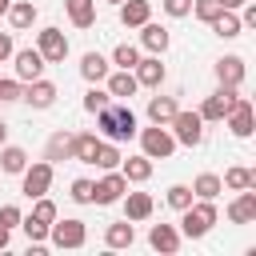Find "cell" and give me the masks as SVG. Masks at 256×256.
I'll list each match as a JSON object with an SVG mask.
<instances>
[{"label":"cell","instance_id":"6da1fadb","mask_svg":"<svg viewBox=\"0 0 256 256\" xmlns=\"http://www.w3.org/2000/svg\"><path fill=\"white\" fill-rule=\"evenodd\" d=\"M96 132L104 136V140H112V144H124V140H132L136 136V112L128 108V104H104L100 112H96Z\"/></svg>","mask_w":256,"mask_h":256},{"label":"cell","instance_id":"7a4b0ae2","mask_svg":"<svg viewBox=\"0 0 256 256\" xmlns=\"http://www.w3.org/2000/svg\"><path fill=\"white\" fill-rule=\"evenodd\" d=\"M220 220V212H216V200H192L184 212H180V236H188V240H200L212 224Z\"/></svg>","mask_w":256,"mask_h":256},{"label":"cell","instance_id":"3957f363","mask_svg":"<svg viewBox=\"0 0 256 256\" xmlns=\"http://www.w3.org/2000/svg\"><path fill=\"white\" fill-rule=\"evenodd\" d=\"M140 136V152L148 160H168L176 152V136L168 132V124H152V128H136Z\"/></svg>","mask_w":256,"mask_h":256},{"label":"cell","instance_id":"277c9868","mask_svg":"<svg viewBox=\"0 0 256 256\" xmlns=\"http://www.w3.org/2000/svg\"><path fill=\"white\" fill-rule=\"evenodd\" d=\"M48 240H52V248H84V240H88V228H84V220H76V216H56L52 224H48Z\"/></svg>","mask_w":256,"mask_h":256},{"label":"cell","instance_id":"5b68a950","mask_svg":"<svg viewBox=\"0 0 256 256\" xmlns=\"http://www.w3.org/2000/svg\"><path fill=\"white\" fill-rule=\"evenodd\" d=\"M168 132L176 136V144L196 148V144L204 140V120H200V112H184V108H176V116L168 120Z\"/></svg>","mask_w":256,"mask_h":256},{"label":"cell","instance_id":"8992f818","mask_svg":"<svg viewBox=\"0 0 256 256\" xmlns=\"http://www.w3.org/2000/svg\"><path fill=\"white\" fill-rule=\"evenodd\" d=\"M52 176H56V164H48V160H36V164H28V168L20 172V192H24L28 200H36V196H48V188H52Z\"/></svg>","mask_w":256,"mask_h":256},{"label":"cell","instance_id":"52a82bcc","mask_svg":"<svg viewBox=\"0 0 256 256\" xmlns=\"http://www.w3.org/2000/svg\"><path fill=\"white\" fill-rule=\"evenodd\" d=\"M128 192V180H124V172L120 168H108L104 172V180H92V204H120V196Z\"/></svg>","mask_w":256,"mask_h":256},{"label":"cell","instance_id":"ba28073f","mask_svg":"<svg viewBox=\"0 0 256 256\" xmlns=\"http://www.w3.org/2000/svg\"><path fill=\"white\" fill-rule=\"evenodd\" d=\"M236 96H240L236 88L220 84V88H216L212 96H204V104H200V120H204V124H220V120L228 116V108L236 104Z\"/></svg>","mask_w":256,"mask_h":256},{"label":"cell","instance_id":"9c48e42d","mask_svg":"<svg viewBox=\"0 0 256 256\" xmlns=\"http://www.w3.org/2000/svg\"><path fill=\"white\" fill-rule=\"evenodd\" d=\"M36 52L44 56V64H64L68 56V36L60 28H40L36 32Z\"/></svg>","mask_w":256,"mask_h":256},{"label":"cell","instance_id":"30bf717a","mask_svg":"<svg viewBox=\"0 0 256 256\" xmlns=\"http://www.w3.org/2000/svg\"><path fill=\"white\" fill-rule=\"evenodd\" d=\"M224 124L232 128V136H240V140H248L252 136V100L248 96H236V104L228 108V116H224Z\"/></svg>","mask_w":256,"mask_h":256},{"label":"cell","instance_id":"8fae6325","mask_svg":"<svg viewBox=\"0 0 256 256\" xmlns=\"http://www.w3.org/2000/svg\"><path fill=\"white\" fill-rule=\"evenodd\" d=\"M168 44H172V36H168V28H164V24H152V20H144V24H140V48H144L148 56H164V52H168Z\"/></svg>","mask_w":256,"mask_h":256},{"label":"cell","instance_id":"7c38bea8","mask_svg":"<svg viewBox=\"0 0 256 256\" xmlns=\"http://www.w3.org/2000/svg\"><path fill=\"white\" fill-rule=\"evenodd\" d=\"M12 64H16V80H20V84L44 76V56H40L36 48H20V52H12Z\"/></svg>","mask_w":256,"mask_h":256},{"label":"cell","instance_id":"4fadbf2b","mask_svg":"<svg viewBox=\"0 0 256 256\" xmlns=\"http://www.w3.org/2000/svg\"><path fill=\"white\" fill-rule=\"evenodd\" d=\"M56 96H60V92H56V84H52V80H44V76H36V80H28V84H24V96H20V100H28L32 108H52V104H56Z\"/></svg>","mask_w":256,"mask_h":256},{"label":"cell","instance_id":"5bb4252c","mask_svg":"<svg viewBox=\"0 0 256 256\" xmlns=\"http://www.w3.org/2000/svg\"><path fill=\"white\" fill-rule=\"evenodd\" d=\"M132 76H136L140 88H160V84H164V64H160V56H140L136 68H132Z\"/></svg>","mask_w":256,"mask_h":256},{"label":"cell","instance_id":"9a60e30c","mask_svg":"<svg viewBox=\"0 0 256 256\" xmlns=\"http://www.w3.org/2000/svg\"><path fill=\"white\" fill-rule=\"evenodd\" d=\"M244 76H248L244 56H220V60H216V80H220V84L240 88V84H244Z\"/></svg>","mask_w":256,"mask_h":256},{"label":"cell","instance_id":"2e32d148","mask_svg":"<svg viewBox=\"0 0 256 256\" xmlns=\"http://www.w3.org/2000/svg\"><path fill=\"white\" fill-rule=\"evenodd\" d=\"M104 80H108V96H112V100H128V96H136V92H140V84H136V76H132V68H120V72H108Z\"/></svg>","mask_w":256,"mask_h":256},{"label":"cell","instance_id":"e0dca14e","mask_svg":"<svg viewBox=\"0 0 256 256\" xmlns=\"http://www.w3.org/2000/svg\"><path fill=\"white\" fill-rule=\"evenodd\" d=\"M228 220L232 224H252L256 220V192L252 188H240V196L228 204Z\"/></svg>","mask_w":256,"mask_h":256},{"label":"cell","instance_id":"ac0fdd59","mask_svg":"<svg viewBox=\"0 0 256 256\" xmlns=\"http://www.w3.org/2000/svg\"><path fill=\"white\" fill-rule=\"evenodd\" d=\"M116 8H120V24L124 28H140L144 20H152V0H124Z\"/></svg>","mask_w":256,"mask_h":256},{"label":"cell","instance_id":"d6986e66","mask_svg":"<svg viewBox=\"0 0 256 256\" xmlns=\"http://www.w3.org/2000/svg\"><path fill=\"white\" fill-rule=\"evenodd\" d=\"M120 200H124V216H128L132 224H136V220H148V216H152V208H156L148 192H124Z\"/></svg>","mask_w":256,"mask_h":256},{"label":"cell","instance_id":"ffe728a7","mask_svg":"<svg viewBox=\"0 0 256 256\" xmlns=\"http://www.w3.org/2000/svg\"><path fill=\"white\" fill-rule=\"evenodd\" d=\"M4 16H8V24H12L16 32H24V28L36 24V4H32V0H12Z\"/></svg>","mask_w":256,"mask_h":256},{"label":"cell","instance_id":"44dd1931","mask_svg":"<svg viewBox=\"0 0 256 256\" xmlns=\"http://www.w3.org/2000/svg\"><path fill=\"white\" fill-rule=\"evenodd\" d=\"M64 12L76 28H92L96 24V0H64Z\"/></svg>","mask_w":256,"mask_h":256},{"label":"cell","instance_id":"7402d4cb","mask_svg":"<svg viewBox=\"0 0 256 256\" xmlns=\"http://www.w3.org/2000/svg\"><path fill=\"white\" fill-rule=\"evenodd\" d=\"M80 76H84L88 84H100V80L108 76V56H100V52H84V56H80Z\"/></svg>","mask_w":256,"mask_h":256},{"label":"cell","instance_id":"603a6c76","mask_svg":"<svg viewBox=\"0 0 256 256\" xmlns=\"http://www.w3.org/2000/svg\"><path fill=\"white\" fill-rule=\"evenodd\" d=\"M44 160L56 164V160H72V132H52L48 144H44Z\"/></svg>","mask_w":256,"mask_h":256},{"label":"cell","instance_id":"cb8c5ba5","mask_svg":"<svg viewBox=\"0 0 256 256\" xmlns=\"http://www.w3.org/2000/svg\"><path fill=\"white\" fill-rule=\"evenodd\" d=\"M120 172H124V180L128 184H144L148 176H152V160L140 152V156H128V160H120Z\"/></svg>","mask_w":256,"mask_h":256},{"label":"cell","instance_id":"d4e9b609","mask_svg":"<svg viewBox=\"0 0 256 256\" xmlns=\"http://www.w3.org/2000/svg\"><path fill=\"white\" fill-rule=\"evenodd\" d=\"M104 244H108V248H132V244H136V228H132V220L124 216L120 224H108Z\"/></svg>","mask_w":256,"mask_h":256},{"label":"cell","instance_id":"484cf974","mask_svg":"<svg viewBox=\"0 0 256 256\" xmlns=\"http://www.w3.org/2000/svg\"><path fill=\"white\" fill-rule=\"evenodd\" d=\"M148 244H152L156 252H176V248H180V232H176L172 224H152Z\"/></svg>","mask_w":256,"mask_h":256},{"label":"cell","instance_id":"4316f807","mask_svg":"<svg viewBox=\"0 0 256 256\" xmlns=\"http://www.w3.org/2000/svg\"><path fill=\"white\" fill-rule=\"evenodd\" d=\"M24 168H28V152H24V148H16V144H0V172L20 176Z\"/></svg>","mask_w":256,"mask_h":256},{"label":"cell","instance_id":"83f0119b","mask_svg":"<svg viewBox=\"0 0 256 256\" xmlns=\"http://www.w3.org/2000/svg\"><path fill=\"white\" fill-rule=\"evenodd\" d=\"M96 148H100V136H96V132H76V136H72V160L92 164Z\"/></svg>","mask_w":256,"mask_h":256},{"label":"cell","instance_id":"f1b7e54d","mask_svg":"<svg viewBox=\"0 0 256 256\" xmlns=\"http://www.w3.org/2000/svg\"><path fill=\"white\" fill-rule=\"evenodd\" d=\"M220 192H224V184H220L216 172H200V176L192 180V196H196V200H216Z\"/></svg>","mask_w":256,"mask_h":256},{"label":"cell","instance_id":"f546056e","mask_svg":"<svg viewBox=\"0 0 256 256\" xmlns=\"http://www.w3.org/2000/svg\"><path fill=\"white\" fill-rule=\"evenodd\" d=\"M176 108H180V104H176L172 96H152V100H148V120H152V124H168V120L176 116Z\"/></svg>","mask_w":256,"mask_h":256},{"label":"cell","instance_id":"4dcf8cb0","mask_svg":"<svg viewBox=\"0 0 256 256\" xmlns=\"http://www.w3.org/2000/svg\"><path fill=\"white\" fill-rule=\"evenodd\" d=\"M220 184H224V188H232V192H240V188H256V172L236 164V168H228V172H224V180H220Z\"/></svg>","mask_w":256,"mask_h":256},{"label":"cell","instance_id":"1f68e13d","mask_svg":"<svg viewBox=\"0 0 256 256\" xmlns=\"http://www.w3.org/2000/svg\"><path fill=\"white\" fill-rule=\"evenodd\" d=\"M212 32L216 36H224V40H232V36H240V16L232 12V8H224L216 20H212Z\"/></svg>","mask_w":256,"mask_h":256},{"label":"cell","instance_id":"d6a6232c","mask_svg":"<svg viewBox=\"0 0 256 256\" xmlns=\"http://www.w3.org/2000/svg\"><path fill=\"white\" fill-rule=\"evenodd\" d=\"M120 160H124V156H120V148H116L112 140H100V148H96V156H92V164L108 172V168H120Z\"/></svg>","mask_w":256,"mask_h":256},{"label":"cell","instance_id":"836d02e7","mask_svg":"<svg viewBox=\"0 0 256 256\" xmlns=\"http://www.w3.org/2000/svg\"><path fill=\"white\" fill-rule=\"evenodd\" d=\"M220 12H224V0H192V16L204 24H212Z\"/></svg>","mask_w":256,"mask_h":256},{"label":"cell","instance_id":"e575fe53","mask_svg":"<svg viewBox=\"0 0 256 256\" xmlns=\"http://www.w3.org/2000/svg\"><path fill=\"white\" fill-rule=\"evenodd\" d=\"M136 60H140V48L136 44H116L112 48V64L116 68H136Z\"/></svg>","mask_w":256,"mask_h":256},{"label":"cell","instance_id":"d590c367","mask_svg":"<svg viewBox=\"0 0 256 256\" xmlns=\"http://www.w3.org/2000/svg\"><path fill=\"white\" fill-rule=\"evenodd\" d=\"M108 100H112V96H108V88H100V84H92V88L84 92V112H92V116H96V112H100V108H104Z\"/></svg>","mask_w":256,"mask_h":256},{"label":"cell","instance_id":"8d00e7d4","mask_svg":"<svg viewBox=\"0 0 256 256\" xmlns=\"http://www.w3.org/2000/svg\"><path fill=\"white\" fill-rule=\"evenodd\" d=\"M192 200H196V196H192V188H188V184H172V188H168V208L184 212Z\"/></svg>","mask_w":256,"mask_h":256},{"label":"cell","instance_id":"74e56055","mask_svg":"<svg viewBox=\"0 0 256 256\" xmlns=\"http://www.w3.org/2000/svg\"><path fill=\"white\" fill-rule=\"evenodd\" d=\"M56 216H60V212H56V204H52L48 196H36V200H32V220H40V224H52Z\"/></svg>","mask_w":256,"mask_h":256},{"label":"cell","instance_id":"f35d334b","mask_svg":"<svg viewBox=\"0 0 256 256\" xmlns=\"http://www.w3.org/2000/svg\"><path fill=\"white\" fill-rule=\"evenodd\" d=\"M20 228H24L28 244H44V240H48V224H40V220H32V216H24V220H20Z\"/></svg>","mask_w":256,"mask_h":256},{"label":"cell","instance_id":"ab89813d","mask_svg":"<svg viewBox=\"0 0 256 256\" xmlns=\"http://www.w3.org/2000/svg\"><path fill=\"white\" fill-rule=\"evenodd\" d=\"M160 8H164L172 20H184V16H192V0H160Z\"/></svg>","mask_w":256,"mask_h":256},{"label":"cell","instance_id":"60d3db41","mask_svg":"<svg viewBox=\"0 0 256 256\" xmlns=\"http://www.w3.org/2000/svg\"><path fill=\"white\" fill-rule=\"evenodd\" d=\"M24 96V84L12 76V80H0V104H12V100H20Z\"/></svg>","mask_w":256,"mask_h":256},{"label":"cell","instance_id":"b9f144b4","mask_svg":"<svg viewBox=\"0 0 256 256\" xmlns=\"http://www.w3.org/2000/svg\"><path fill=\"white\" fill-rule=\"evenodd\" d=\"M68 196H72L76 204H92V180H84V176L72 180V192H68Z\"/></svg>","mask_w":256,"mask_h":256},{"label":"cell","instance_id":"7bdbcfd3","mask_svg":"<svg viewBox=\"0 0 256 256\" xmlns=\"http://www.w3.org/2000/svg\"><path fill=\"white\" fill-rule=\"evenodd\" d=\"M20 220H24V212H20L16 204H4V208H0V224H4L8 232H12V228H20Z\"/></svg>","mask_w":256,"mask_h":256},{"label":"cell","instance_id":"ee69618b","mask_svg":"<svg viewBox=\"0 0 256 256\" xmlns=\"http://www.w3.org/2000/svg\"><path fill=\"white\" fill-rule=\"evenodd\" d=\"M240 8H244V16H240V28H256V4H248V0H244Z\"/></svg>","mask_w":256,"mask_h":256},{"label":"cell","instance_id":"f6af8a7d","mask_svg":"<svg viewBox=\"0 0 256 256\" xmlns=\"http://www.w3.org/2000/svg\"><path fill=\"white\" fill-rule=\"evenodd\" d=\"M12 52H16V48H12V36H8V32H0V64H4V60H12Z\"/></svg>","mask_w":256,"mask_h":256},{"label":"cell","instance_id":"bcb514c9","mask_svg":"<svg viewBox=\"0 0 256 256\" xmlns=\"http://www.w3.org/2000/svg\"><path fill=\"white\" fill-rule=\"evenodd\" d=\"M8 240H12V232H8V228H4V224H0V252H4V248H8Z\"/></svg>","mask_w":256,"mask_h":256},{"label":"cell","instance_id":"7dc6e473","mask_svg":"<svg viewBox=\"0 0 256 256\" xmlns=\"http://www.w3.org/2000/svg\"><path fill=\"white\" fill-rule=\"evenodd\" d=\"M240 4H244V0H224V8H232V12H236Z\"/></svg>","mask_w":256,"mask_h":256},{"label":"cell","instance_id":"c3c4849f","mask_svg":"<svg viewBox=\"0 0 256 256\" xmlns=\"http://www.w3.org/2000/svg\"><path fill=\"white\" fill-rule=\"evenodd\" d=\"M4 140H8V124L0 120V144H4Z\"/></svg>","mask_w":256,"mask_h":256},{"label":"cell","instance_id":"681fc988","mask_svg":"<svg viewBox=\"0 0 256 256\" xmlns=\"http://www.w3.org/2000/svg\"><path fill=\"white\" fill-rule=\"evenodd\" d=\"M8 4H12V0H0V16H4V12H8Z\"/></svg>","mask_w":256,"mask_h":256},{"label":"cell","instance_id":"f907efd6","mask_svg":"<svg viewBox=\"0 0 256 256\" xmlns=\"http://www.w3.org/2000/svg\"><path fill=\"white\" fill-rule=\"evenodd\" d=\"M108 4H124V0H108Z\"/></svg>","mask_w":256,"mask_h":256}]
</instances>
